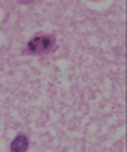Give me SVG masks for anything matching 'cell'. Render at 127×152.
Segmentation results:
<instances>
[{
	"label": "cell",
	"mask_w": 127,
	"mask_h": 152,
	"mask_svg": "<svg viewBox=\"0 0 127 152\" xmlns=\"http://www.w3.org/2000/svg\"><path fill=\"white\" fill-rule=\"evenodd\" d=\"M55 45V39L52 36H36L28 42L27 48L31 53L41 55V53H47L52 50V47Z\"/></svg>",
	"instance_id": "1"
},
{
	"label": "cell",
	"mask_w": 127,
	"mask_h": 152,
	"mask_svg": "<svg viewBox=\"0 0 127 152\" xmlns=\"http://www.w3.org/2000/svg\"><path fill=\"white\" fill-rule=\"evenodd\" d=\"M28 148V140L24 136H18L15 140L12 142L10 150L14 152H21V151H26Z\"/></svg>",
	"instance_id": "2"
}]
</instances>
